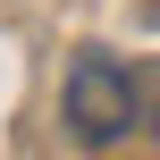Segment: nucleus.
<instances>
[{
	"label": "nucleus",
	"mask_w": 160,
	"mask_h": 160,
	"mask_svg": "<svg viewBox=\"0 0 160 160\" xmlns=\"http://www.w3.org/2000/svg\"><path fill=\"white\" fill-rule=\"evenodd\" d=\"M59 101H68L76 135H93V143L127 135V127H135V110H143V93H135V68H127V59H110V51H76V59H68V84H59Z\"/></svg>",
	"instance_id": "f257e3e1"
}]
</instances>
